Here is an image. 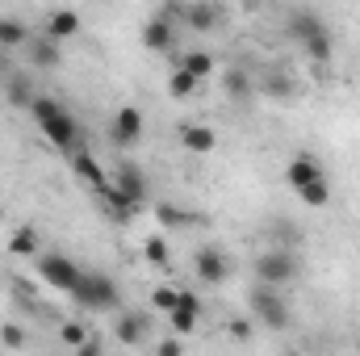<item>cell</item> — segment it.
Segmentation results:
<instances>
[{
  "label": "cell",
  "instance_id": "obj_1",
  "mask_svg": "<svg viewBox=\"0 0 360 356\" xmlns=\"http://www.w3.org/2000/svg\"><path fill=\"white\" fill-rule=\"evenodd\" d=\"M30 113H34L38 130H42L59 151H76V143H80V122H76V117H72L55 96H34Z\"/></svg>",
  "mask_w": 360,
  "mask_h": 356
},
{
  "label": "cell",
  "instance_id": "obj_2",
  "mask_svg": "<svg viewBox=\"0 0 360 356\" xmlns=\"http://www.w3.org/2000/svg\"><path fill=\"white\" fill-rule=\"evenodd\" d=\"M80 310H92V314H105V310H117V285L105 276V272H80V281L68 289Z\"/></svg>",
  "mask_w": 360,
  "mask_h": 356
},
{
  "label": "cell",
  "instance_id": "obj_3",
  "mask_svg": "<svg viewBox=\"0 0 360 356\" xmlns=\"http://www.w3.org/2000/svg\"><path fill=\"white\" fill-rule=\"evenodd\" d=\"M248 306H252V314L264 323V327H272V331H281V327H289V302L281 298V289L276 285H256L252 289V298H248Z\"/></svg>",
  "mask_w": 360,
  "mask_h": 356
},
{
  "label": "cell",
  "instance_id": "obj_4",
  "mask_svg": "<svg viewBox=\"0 0 360 356\" xmlns=\"http://www.w3.org/2000/svg\"><path fill=\"white\" fill-rule=\"evenodd\" d=\"M293 276H297V256H293V252H285V248H269V252L256 256V281H260V285H276V289H285Z\"/></svg>",
  "mask_w": 360,
  "mask_h": 356
},
{
  "label": "cell",
  "instance_id": "obj_5",
  "mask_svg": "<svg viewBox=\"0 0 360 356\" xmlns=\"http://www.w3.org/2000/svg\"><path fill=\"white\" fill-rule=\"evenodd\" d=\"M34 260H38V276H42L51 289H63V293H68V289L80 281V272H84L80 265H72V260L59 256V252H38Z\"/></svg>",
  "mask_w": 360,
  "mask_h": 356
},
{
  "label": "cell",
  "instance_id": "obj_6",
  "mask_svg": "<svg viewBox=\"0 0 360 356\" xmlns=\"http://www.w3.org/2000/svg\"><path fill=\"white\" fill-rule=\"evenodd\" d=\"M143 130H147V122H143V113H139L134 105H122V109L113 113V122H109V139H113L117 147H134V143L143 139Z\"/></svg>",
  "mask_w": 360,
  "mask_h": 356
},
{
  "label": "cell",
  "instance_id": "obj_7",
  "mask_svg": "<svg viewBox=\"0 0 360 356\" xmlns=\"http://www.w3.org/2000/svg\"><path fill=\"white\" fill-rule=\"evenodd\" d=\"M113 184H117V189H122L130 201H139V205L147 201V172H143L139 164L122 160V164H117V172H113Z\"/></svg>",
  "mask_w": 360,
  "mask_h": 356
},
{
  "label": "cell",
  "instance_id": "obj_8",
  "mask_svg": "<svg viewBox=\"0 0 360 356\" xmlns=\"http://www.w3.org/2000/svg\"><path fill=\"white\" fill-rule=\"evenodd\" d=\"M180 147H184L188 155H210V151L218 147V134H214V126L188 122V126H180Z\"/></svg>",
  "mask_w": 360,
  "mask_h": 356
},
{
  "label": "cell",
  "instance_id": "obj_9",
  "mask_svg": "<svg viewBox=\"0 0 360 356\" xmlns=\"http://www.w3.org/2000/svg\"><path fill=\"white\" fill-rule=\"evenodd\" d=\"M197 319H201V302H197V293H193V289H180V302L168 310V323L176 327L180 336H188V331L197 327Z\"/></svg>",
  "mask_w": 360,
  "mask_h": 356
},
{
  "label": "cell",
  "instance_id": "obj_10",
  "mask_svg": "<svg viewBox=\"0 0 360 356\" xmlns=\"http://www.w3.org/2000/svg\"><path fill=\"white\" fill-rule=\"evenodd\" d=\"M184 21H188L197 34H210V30L222 25V8H218L214 0H193V4L184 8Z\"/></svg>",
  "mask_w": 360,
  "mask_h": 356
},
{
  "label": "cell",
  "instance_id": "obj_11",
  "mask_svg": "<svg viewBox=\"0 0 360 356\" xmlns=\"http://www.w3.org/2000/svg\"><path fill=\"white\" fill-rule=\"evenodd\" d=\"M226 272H231V268H226V256H222V252H214V248H201V252H197V281H201V285H222Z\"/></svg>",
  "mask_w": 360,
  "mask_h": 356
},
{
  "label": "cell",
  "instance_id": "obj_12",
  "mask_svg": "<svg viewBox=\"0 0 360 356\" xmlns=\"http://www.w3.org/2000/svg\"><path fill=\"white\" fill-rule=\"evenodd\" d=\"M323 177V164L314 160V155H306V151H297L293 160H289V168H285V180H289V189H306L310 180Z\"/></svg>",
  "mask_w": 360,
  "mask_h": 356
},
{
  "label": "cell",
  "instance_id": "obj_13",
  "mask_svg": "<svg viewBox=\"0 0 360 356\" xmlns=\"http://www.w3.org/2000/svg\"><path fill=\"white\" fill-rule=\"evenodd\" d=\"M172 17L168 13H160V17H151L147 25H143V46L147 51H172Z\"/></svg>",
  "mask_w": 360,
  "mask_h": 356
},
{
  "label": "cell",
  "instance_id": "obj_14",
  "mask_svg": "<svg viewBox=\"0 0 360 356\" xmlns=\"http://www.w3.org/2000/svg\"><path fill=\"white\" fill-rule=\"evenodd\" d=\"M289 34L306 46V42H314V38H323L327 34V25H323V17L319 13H310V8H297L293 13V21H289Z\"/></svg>",
  "mask_w": 360,
  "mask_h": 356
},
{
  "label": "cell",
  "instance_id": "obj_15",
  "mask_svg": "<svg viewBox=\"0 0 360 356\" xmlns=\"http://www.w3.org/2000/svg\"><path fill=\"white\" fill-rule=\"evenodd\" d=\"M46 34H51L55 42L76 38V34H80V13H76V8H59V13H51V17H46Z\"/></svg>",
  "mask_w": 360,
  "mask_h": 356
},
{
  "label": "cell",
  "instance_id": "obj_16",
  "mask_svg": "<svg viewBox=\"0 0 360 356\" xmlns=\"http://www.w3.org/2000/svg\"><path fill=\"white\" fill-rule=\"evenodd\" d=\"M72 168H76V177H80V180H89V184L96 189V193H101V189L109 184V177L101 172V164L92 160L89 151H84V147H76V151H72Z\"/></svg>",
  "mask_w": 360,
  "mask_h": 356
},
{
  "label": "cell",
  "instance_id": "obj_17",
  "mask_svg": "<svg viewBox=\"0 0 360 356\" xmlns=\"http://www.w3.org/2000/svg\"><path fill=\"white\" fill-rule=\"evenodd\" d=\"M25 46H30V63H34V68H59V59H63V55H59V42H55L51 34H46V38H34V42H25Z\"/></svg>",
  "mask_w": 360,
  "mask_h": 356
},
{
  "label": "cell",
  "instance_id": "obj_18",
  "mask_svg": "<svg viewBox=\"0 0 360 356\" xmlns=\"http://www.w3.org/2000/svg\"><path fill=\"white\" fill-rule=\"evenodd\" d=\"M180 68H188L197 80H205V76H214V72H218V59H214L210 51H188V55L180 59Z\"/></svg>",
  "mask_w": 360,
  "mask_h": 356
},
{
  "label": "cell",
  "instance_id": "obj_19",
  "mask_svg": "<svg viewBox=\"0 0 360 356\" xmlns=\"http://www.w3.org/2000/svg\"><path fill=\"white\" fill-rule=\"evenodd\" d=\"M117 340H122V344H143V340H147V323H143V314H126V319L117 323Z\"/></svg>",
  "mask_w": 360,
  "mask_h": 356
},
{
  "label": "cell",
  "instance_id": "obj_20",
  "mask_svg": "<svg viewBox=\"0 0 360 356\" xmlns=\"http://www.w3.org/2000/svg\"><path fill=\"white\" fill-rule=\"evenodd\" d=\"M25 42H30L25 25L17 17H0V46H25Z\"/></svg>",
  "mask_w": 360,
  "mask_h": 356
},
{
  "label": "cell",
  "instance_id": "obj_21",
  "mask_svg": "<svg viewBox=\"0 0 360 356\" xmlns=\"http://www.w3.org/2000/svg\"><path fill=\"white\" fill-rule=\"evenodd\" d=\"M297 197H302L306 205H314V210H323V205L331 201V189H327V177H319V180H310L306 189H297Z\"/></svg>",
  "mask_w": 360,
  "mask_h": 356
},
{
  "label": "cell",
  "instance_id": "obj_22",
  "mask_svg": "<svg viewBox=\"0 0 360 356\" xmlns=\"http://www.w3.org/2000/svg\"><path fill=\"white\" fill-rule=\"evenodd\" d=\"M197 84H201V80H197L188 68H176V72L168 76V92H172L176 101H180V96H193V92H197Z\"/></svg>",
  "mask_w": 360,
  "mask_h": 356
},
{
  "label": "cell",
  "instance_id": "obj_23",
  "mask_svg": "<svg viewBox=\"0 0 360 356\" xmlns=\"http://www.w3.org/2000/svg\"><path fill=\"white\" fill-rule=\"evenodd\" d=\"M8 252H13V256H38V235H34L30 227H21V231L8 239Z\"/></svg>",
  "mask_w": 360,
  "mask_h": 356
},
{
  "label": "cell",
  "instance_id": "obj_24",
  "mask_svg": "<svg viewBox=\"0 0 360 356\" xmlns=\"http://www.w3.org/2000/svg\"><path fill=\"white\" fill-rule=\"evenodd\" d=\"M8 101L21 105V109L34 105V92H30V80H25V76H13V84H8Z\"/></svg>",
  "mask_w": 360,
  "mask_h": 356
},
{
  "label": "cell",
  "instance_id": "obj_25",
  "mask_svg": "<svg viewBox=\"0 0 360 356\" xmlns=\"http://www.w3.org/2000/svg\"><path fill=\"white\" fill-rule=\"evenodd\" d=\"M143 256H147L151 265H168V243H164L160 235H151V239L143 243Z\"/></svg>",
  "mask_w": 360,
  "mask_h": 356
},
{
  "label": "cell",
  "instance_id": "obj_26",
  "mask_svg": "<svg viewBox=\"0 0 360 356\" xmlns=\"http://www.w3.org/2000/svg\"><path fill=\"white\" fill-rule=\"evenodd\" d=\"M176 302H180V289H172V285L155 289V298H151V306H155V310H164V314H168V310H172Z\"/></svg>",
  "mask_w": 360,
  "mask_h": 356
},
{
  "label": "cell",
  "instance_id": "obj_27",
  "mask_svg": "<svg viewBox=\"0 0 360 356\" xmlns=\"http://www.w3.org/2000/svg\"><path fill=\"white\" fill-rule=\"evenodd\" d=\"M306 55H310V59H319V63H327V59H331V34H323V38L306 42Z\"/></svg>",
  "mask_w": 360,
  "mask_h": 356
},
{
  "label": "cell",
  "instance_id": "obj_28",
  "mask_svg": "<svg viewBox=\"0 0 360 356\" xmlns=\"http://www.w3.org/2000/svg\"><path fill=\"white\" fill-rule=\"evenodd\" d=\"M89 340V331H84V323H63V344H72V348H80Z\"/></svg>",
  "mask_w": 360,
  "mask_h": 356
},
{
  "label": "cell",
  "instance_id": "obj_29",
  "mask_svg": "<svg viewBox=\"0 0 360 356\" xmlns=\"http://www.w3.org/2000/svg\"><path fill=\"white\" fill-rule=\"evenodd\" d=\"M155 218H160L164 227H180V222H184V210H172V205H160V210H155Z\"/></svg>",
  "mask_w": 360,
  "mask_h": 356
},
{
  "label": "cell",
  "instance_id": "obj_30",
  "mask_svg": "<svg viewBox=\"0 0 360 356\" xmlns=\"http://www.w3.org/2000/svg\"><path fill=\"white\" fill-rule=\"evenodd\" d=\"M0 340H4L8 348H21V344H25V331H21V327H4V331H0Z\"/></svg>",
  "mask_w": 360,
  "mask_h": 356
},
{
  "label": "cell",
  "instance_id": "obj_31",
  "mask_svg": "<svg viewBox=\"0 0 360 356\" xmlns=\"http://www.w3.org/2000/svg\"><path fill=\"white\" fill-rule=\"evenodd\" d=\"M160 352H164V356H172V352H180V340H164V344H160Z\"/></svg>",
  "mask_w": 360,
  "mask_h": 356
},
{
  "label": "cell",
  "instance_id": "obj_32",
  "mask_svg": "<svg viewBox=\"0 0 360 356\" xmlns=\"http://www.w3.org/2000/svg\"><path fill=\"white\" fill-rule=\"evenodd\" d=\"M239 4H248V8H256V4H260V0H239Z\"/></svg>",
  "mask_w": 360,
  "mask_h": 356
},
{
  "label": "cell",
  "instance_id": "obj_33",
  "mask_svg": "<svg viewBox=\"0 0 360 356\" xmlns=\"http://www.w3.org/2000/svg\"><path fill=\"white\" fill-rule=\"evenodd\" d=\"M0 55H4V46H0Z\"/></svg>",
  "mask_w": 360,
  "mask_h": 356
}]
</instances>
